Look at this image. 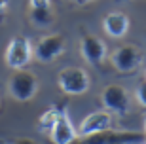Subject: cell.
Masks as SVG:
<instances>
[{"mask_svg":"<svg viewBox=\"0 0 146 144\" xmlns=\"http://www.w3.org/2000/svg\"><path fill=\"white\" fill-rule=\"evenodd\" d=\"M57 86L66 95H84L91 86V80L84 68L66 66V68L59 70V74H57Z\"/></svg>","mask_w":146,"mask_h":144,"instance_id":"obj_1","label":"cell"},{"mask_svg":"<svg viewBox=\"0 0 146 144\" xmlns=\"http://www.w3.org/2000/svg\"><path fill=\"white\" fill-rule=\"evenodd\" d=\"M10 95L19 102L31 101L38 91V78L31 70H15L8 82Z\"/></svg>","mask_w":146,"mask_h":144,"instance_id":"obj_2","label":"cell"},{"mask_svg":"<svg viewBox=\"0 0 146 144\" xmlns=\"http://www.w3.org/2000/svg\"><path fill=\"white\" fill-rule=\"evenodd\" d=\"M33 59V44L27 36H15L11 38L8 48H6L4 61L13 70H25Z\"/></svg>","mask_w":146,"mask_h":144,"instance_id":"obj_3","label":"cell"},{"mask_svg":"<svg viewBox=\"0 0 146 144\" xmlns=\"http://www.w3.org/2000/svg\"><path fill=\"white\" fill-rule=\"evenodd\" d=\"M101 101H103V106L106 108V112H110V114L127 116L131 110L129 93L119 84H110V86L104 87L103 93H101Z\"/></svg>","mask_w":146,"mask_h":144,"instance_id":"obj_4","label":"cell"},{"mask_svg":"<svg viewBox=\"0 0 146 144\" xmlns=\"http://www.w3.org/2000/svg\"><path fill=\"white\" fill-rule=\"evenodd\" d=\"M65 48H66V38L63 34H48L34 44L33 57L38 63H51L59 55L65 53Z\"/></svg>","mask_w":146,"mask_h":144,"instance_id":"obj_5","label":"cell"},{"mask_svg":"<svg viewBox=\"0 0 146 144\" xmlns=\"http://www.w3.org/2000/svg\"><path fill=\"white\" fill-rule=\"evenodd\" d=\"M110 61L119 72L131 74L142 64V51L133 44H125V46H119L118 49H114V53L110 55Z\"/></svg>","mask_w":146,"mask_h":144,"instance_id":"obj_6","label":"cell"},{"mask_svg":"<svg viewBox=\"0 0 146 144\" xmlns=\"http://www.w3.org/2000/svg\"><path fill=\"white\" fill-rule=\"evenodd\" d=\"M146 137L137 131H104L84 139L80 144H142Z\"/></svg>","mask_w":146,"mask_h":144,"instance_id":"obj_7","label":"cell"},{"mask_svg":"<svg viewBox=\"0 0 146 144\" xmlns=\"http://www.w3.org/2000/svg\"><path fill=\"white\" fill-rule=\"evenodd\" d=\"M112 129V114L106 110H99V112H91L89 116H86L80 123L78 129V137L80 139H87L93 135L104 133Z\"/></svg>","mask_w":146,"mask_h":144,"instance_id":"obj_8","label":"cell"},{"mask_svg":"<svg viewBox=\"0 0 146 144\" xmlns=\"http://www.w3.org/2000/svg\"><path fill=\"white\" fill-rule=\"evenodd\" d=\"M80 49H82L84 59H86L87 63L95 64V66H101L104 57H106V46H104V42L99 36L89 34V32H84L82 34Z\"/></svg>","mask_w":146,"mask_h":144,"instance_id":"obj_9","label":"cell"},{"mask_svg":"<svg viewBox=\"0 0 146 144\" xmlns=\"http://www.w3.org/2000/svg\"><path fill=\"white\" fill-rule=\"evenodd\" d=\"M49 137H51V140L55 144H70L78 139V131L72 125L70 117H68V112H66L65 108H61L59 117H57V121H55Z\"/></svg>","mask_w":146,"mask_h":144,"instance_id":"obj_10","label":"cell"},{"mask_svg":"<svg viewBox=\"0 0 146 144\" xmlns=\"http://www.w3.org/2000/svg\"><path fill=\"white\" fill-rule=\"evenodd\" d=\"M103 29L112 38H123L129 31V17L123 11H110L103 19Z\"/></svg>","mask_w":146,"mask_h":144,"instance_id":"obj_11","label":"cell"},{"mask_svg":"<svg viewBox=\"0 0 146 144\" xmlns=\"http://www.w3.org/2000/svg\"><path fill=\"white\" fill-rule=\"evenodd\" d=\"M29 17L36 27H49L53 23V8L48 0H33L29 4Z\"/></svg>","mask_w":146,"mask_h":144,"instance_id":"obj_12","label":"cell"},{"mask_svg":"<svg viewBox=\"0 0 146 144\" xmlns=\"http://www.w3.org/2000/svg\"><path fill=\"white\" fill-rule=\"evenodd\" d=\"M59 112H61L59 106L48 108V110L40 116V119H38V129H40L42 133L49 135V133H51V129H53V125H55V121H57V117H59Z\"/></svg>","mask_w":146,"mask_h":144,"instance_id":"obj_13","label":"cell"},{"mask_svg":"<svg viewBox=\"0 0 146 144\" xmlns=\"http://www.w3.org/2000/svg\"><path fill=\"white\" fill-rule=\"evenodd\" d=\"M135 95H137V101H139V104L146 108V80H144V82H141V84L137 86Z\"/></svg>","mask_w":146,"mask_h":144,"instance_id":"obj_14","label":"cell"},{"mask_svg":"<svg viewBox=\"0 0 146 144\" xmlns=\"http://www.w3.org/2000/svg\"><path fill=\"white\" fill-rule=\"evenodd\" d=\"M6 11H8V4L0 2V25H4V21H6Z\"/></svg>","mask_w":146,"mask_h":144,"instance_id":"obj_15","label":"cell"},{"mask_svg":"<svg viewBox=\"0 0 146 144\" xmlns=\"http://www.w3.org/2000/svg\"><path fill=\"white\" fill-rule=\"evenodd\" d=\"M13 144H36L34 140H31V139H17Z\"/></svg>","mask_w":146,"mask_h":144,"instance_id":"obj_16","label":"cell"},{"mask_svg":"<svg viewBox=\"0 0 146 144\" xmlns=\"http://www.w3.org/2000/svg\"><path fill=\"white\" fill-rule=\"evenodd\" d=\"M144 131H146V112H144Z\"/></svg>","mask_w":146,"mask_h":144,"instance_id":"obj_17","label":"cell"},{"mask_svg":"<svg viewBox=\"0 0 146 144\" xmlns=\"http://www.w3.org/2000/svg\"><path fill=\"white\" fill-rule=\"evenodd\" d=\"M142 144H146V142H142Z\"/></svg>","mask_w":146,"mask_h":144,"instance_id":"obj_18","label":"cell"},{"mask_svg":"<svg viewBox=\"0 0 146 144\" xmlns=\"http://www.w3.org/2000/svg\"><path fill=\"white\" fill-rule=\"evenodd\" d=\"M144 80H146V78H144Z\"/></svg>","mask_w":146,"mask_h":144,"instance_id":"obj_19","label":"cell"}]
</instances>
